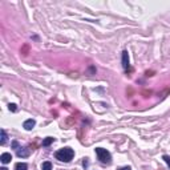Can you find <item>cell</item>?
<instances>
[{
	"label": "cell",
	"instance_id": "6da1fadb",
	"mask_svg": "<svg viewBox=\"0 0 170 170\" xmlns=\"http://www.w3.org/2000/svg\"><path fill=\"white\" fill-rule=\"evenodd\" d=\"M55 157H56V160L61 161V162H69L74 157V151H73V149H71V148H64V149H60V150L56 151Z\"/></svg>",
	"mask_w": 170,
	"mask_h": 170
},
{
	"label": "cell",
	"instance_id": "7a4b0ae2",
	"mask_svg": "<svg viewBox=\"0 0 170 170\" xmlns=\"http://www.w3.org/2000/svg\"><path fill=\"white\" fill-rule=\"evenodd\" d=\"M96 154H97V158L102 163H110V161H112V156H110V153L106 149L96 148Z\"/></svg>",
	"mask_w": 170,
	"mask_h": 170
},
{
	"label": "cell",
	"instance_id": "3957f363",
	"mask_svg": "<svg viewBox=\"0 0 170 170\" xmlns=\"http://www.w3.org/2000/svg\"><path fill=\"white\" fill-rule=\"evenodd\" d=\"M122 67H124L125 71H128V68H129V56H128L126 50L122 52Z\"/></svg>",
	"mask_w": 170,
	"mask_h": 170
},
{
	"label": "cell",
	"instance_id": "277c9868",
	"mask_svg": "<svg viewBox=\"0 0 170 170\" xmlns=\"http://www.w3.org/2000/svg\"><path fill=\"white\" fill-rule=\"evenodd\" d=\"M31 154V150L28 148H19L17 149V157H28Z\"/></svg>",
	"mask_w": 170,
	"mask_h": 170
},
{
	"label": "cell",
	"instance_id": "5b68a950",
	"mask_svg": "<svg viewBox=\"0 0 170 170\" xmlns=\"http://www.w3.org/2000/svg\"><path fill=\"white\" fill-rule=\"evenodd\" d=\"M36 125V122H35V120H32V118H29V120L24 121V124H23V128H24L25 130H31L33 129V126Z\"/></svg>",
	"mask_w": 170,
	"mask_h": 170
},
{
	"label": "cell",
	"instance_id": "8992f818",
	"mask_svg": "<svg viewBox=\"0 0 170 170\" xmlns=\"http://www.w3.org/2000/svg\"><path fill=\"white\" fill-rule=\"evenodd\" d=\"M11 160H12V156H11L10 153H3V154H1V157H0V161H1L3 163L11 162Z\"/></svg>",
	"mask_w": 170,
	"mask_h": 170
},
{
	"label": "cell",
	"instance_id": "52a82bcc",
	"mask_svg": "<svg viewBox=\"0 0 170 170\" xmlns=\"http://www.w3.org/2000/svg\"><path fill=\"white\" fill-rule=\"evenodd\" d=\"M15 170H28V165L24 162H19L15 165Z\"/></svg>",
	"mask_w": 170,
	"mask_h": 170
},
{
	"label": "cell",
	"instance_id": "ba28073f",
	"mask_svg": "<svg viewBox=\"0 0 170 170\" xmlns=\"http://www.w3.org/2000/svg\"><path fill=\"white\" fill-rule=\"evenodd\" d=\"M41 170H52V163H50L49 161L43 162V165H41Z\"/></svg>",
	"mask_w": 170,
	"mask_h": 170
},
{
	"label": "cell",
	"instance_id": "9c48e42d",
	"mask_svg": "<svg viewBox=\"0 0 170 170\" xmlns=\"http://www.w3.org/2000/svg\"><path fill=\"white\" fill-rule=\"evenodd\" d=\"M7 133H5V130H1V140H0V144L1 145H4L5 142H7Z\"/></svg>",
	"mask_w": 170,
	"mask_h": 170
},
{
	"label": "cell",
	"instance_id": "30bf717a",
	"mask_svg": "<svg viewBox=\"0 0 170 170\" xmlns=\"http://www.w3.org/2000/svg\"><path fill=\"white\" fill-rule=\"evenodd\" d=\"M53 141H55V138H52V137H48V138H45V140L43 141V146H49Z\"/></svg>",
	"mask_w": 170,
	"mask_h": 170
},
{
	"label": "cell",
	"instance_id": "8fae6325",
	"mask_svg": "<svg viewBox=\"0 0 170 170\" xmlns=\"http://www.w3.org/2000/svg\"><path fill=\"white\" fill-rule=\"evenodd\" d=\"M8 108H10V110H12V112H16V110H17V108H16V105H15V104H10V105H8Z\"/></svg>",
	"mask_w": 170,
	"mask_h": 170
},
{
	"label": "cell",
	"instance_id": "7c38bea8",
	"mask_svg": "<svg viewBox=\"0 0 170 170\" xmlns=\"http://www.w3.org/2000/svg\"><path fill=\"white\" fill-rule=\"evenodd\" d=\"M162 158H163V160H165V162L168 163V166L170 168V157H169V156H163Z\"/></svg>",
	"mask_w": 170,
	"mask_h": 170
},
{
	"label": "cell",
	"instance_id": "4fadbf2b",
	"mask_svg": "<svg viewBox=\"0 0 170 170\" xmlns=\"http://www.w3.org/2000/svg\"><path fill=\"white\" fill-rule=\"evenodd\" d=\"M12 148H13V149H19V144H17L16 141H13V142H12Z\"/></svg>",
	"mask_w": 170,
	"mask_h": 170
},
{
	"label": "cell",
	"instance_id": "5bb4252c",
	"mask_svg": "<svg viewBox=\"0 0 170 170\" xmlns=\"http://www.w3.org/2000/svg\"><path fill=\"white\" fill-rule=\"evenodd\" d=\"M118 170H132L129 168V166H125V168H121V169H118Z\"/></svg>",
	"mask_w": 170,
	"mask_h": 170
},
{
	"label": "cell",
	"instance_id": "9a60e30c",
	"mask_svg": "<svg viewBox=\"0 0 170 170\" xmlns=\"http://www.w3.org/2000/svg\"><path fill=\"white\" fill-rule=\"evenodd\" d=\"M0 170H8V169H5V168H1V169H0Z\"/></svg>",
	"mask_w": 170,
	"mask_h": 170
}]
</instances>
